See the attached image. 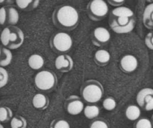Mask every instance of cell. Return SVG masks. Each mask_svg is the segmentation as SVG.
I'll use <instances>...</instances> for the list:
<instances>
[{"mask_svg": "<svg viewBox=\"0 0 153 128\" xmlns=\"http://www.w3.org/2000/svg\"><path fill=\"white\" fill-rule=\"evenodd\" d=\"M84 115L88 119L94 120L99 116L100 113V109L96 105H88L83 109Z\"/></svg>", "mask_w": 153, "mask_h": 128, "instance_id": "obj_20", "label": "cell"}, {"mask_svg": "<svg viewBox=\"0 0 153 128\" xmlns=\"http://www.w3.org/2000/svg\"><path fill=\"white\" fill-rule=\"evenodd\" d=\"M0 128H4V127H3V126H2V124H1V123H0Z\"/></svg>", "mask_w": 153, "mask_h": 128, "instance_id": "obj_34", "label": "cell"}, {"mask_svg": "<svg viewBox=\"0 0 153 128\" xmlns=\"http://www.w3.org/2000/svg\"><path fill=\"white\" fill-rule=\"evenodd\" d=\"M55 68L62 73H67L73 67V60L70 55L67 54L59 55L55 61Z\"/></svg>", "mask_w": 153, "mask_h": 128, "instance_id": "obj_10", "label": "cell"}, {"mask_svg": "<svg viewBox=\"0 0 153 128\" xmlns=\"http://www.w3.org/2000/svg\"><path fill=\"white\" fill-rule=\"evenodd\" d=\"M24 40L25 35L23 31L16 25L5 27L0 33V42L4 47L10 50L20 47Z\"/></svg>", "mask_w": 153, "mask_h": 128, "instance_id": "obj_2", "label": "cell"}, {"mask_svg": "<svg viewBox=\"0 0 153 128\" xmlns=\"http://www.w3.org/2000/svg\"><path fill=\"white\" fill-rule=\"evenodd\" d=\"M138 66L137 58L132 55H126L121 58L120 62V67L121 70L126 73H133Z\"/></svg>", "mask_w": 153, "mask_h": 128, "instance_id": "obj_11", "label": "cell"}, {"mask_svg": "<svg viewBox=\"0 0 153 128\" xmlns=\"http://www.w3.org/2000/svg\"><path fill=\"white\" fill-rule=\"evenodd\" d=\"M102 106L105 110L112 111L116 108L117 102L114 97H108L103 100Z\"/></svg>", "mask_w": 153, "mask_h": 128, "instance_id": "obj_25", "label": "cell"}, {"mask_svg": "<svg viewBox=\"0 0 153 128\" xmlns=\"http://www.w3.org/2000/svg\"><path fill=\"white\" fill-rule=\"evenodd\" d=\"M28 64L32 70H40L44 65V58L39 54H32L28 58Z\"/></svg>", "mask_w": 153, "mask_h": 128, "instance_id": "obj_17", "label": "cell"}, {"mask_svg": "<svg viewBox=\"0 0 153 128\" xmlns=\"http://www.w3.org/2000/svg\"><path fill=\"white\" fill-rule=\"evenodd\" d=\"M26 120L21 115H15L10 120V127L11 128H26Z\"/></svg>", "mask_w": 153, "mask_h": 128, "instance_id": "obj_23", "label": "cell"}, {"mask_svg": "<svg viewBox=\"0 0 153 128\" xmlns=\"http://www.w3.org/2000/svg\"><path fill=\"white\" fill-rule=\"evenodd\" d=\"M141 108L145 111L150 112L153 109V94H149L144 98Z\"/></svg>", "mask_w": 153, "mask_h": 128, "instance_id": "obj_29", "label": "cell"}, {"mask_svg": "<svg viewBox=\"0 0 153 128\" xmlns=\"http://www.w3.org/2000/svg\"><path fill=\"white\" fill-rule=\"evenodd\" d=\"M79 19L77 9L70 4L57 6L52 15L55 26L64 31H72L76 28L79 25Z\"/></svg>", "mask_w": 153, "mask_h": 128, "instance_id": "obj_1", "label": "cell"}, {"mask_svg": "<svg viewBox=\"0 0 153 128\" xmlns=\"http://www.w3.org/2000/svg\"><path fill=\"white\" fill-rule=\"evenodd\" d=\"M32 105L37 110H45L49 105V99L45 94L38 93L32 98Z\"/></svg>", "mask_w": 153, "mask_h": 128, "instance_id": "obj_13", "label": "cell"}, {"mask_svg": "<svg viewBox=\"0 0 153 128\" xmlns=\"http://www.w3.org/2000/svg\"><path fill=\"white\" fill-rule=\"evenodd\" d=\"M143 22L144 26L149 30L153 28V3L146 6L143 13Z\"/></svg>", "mask_w": 153, "mask_h": 128, "instance_id": "obj_15", "label": "cell"}, {"mask_svg": "<svg viewBox=\"0 0 153 128\" xmlns=\"http://www.w3.org/2000/svg\"><path fill=\"white\" fill-rule=\"evenodd\" d=\"M0 25H7L6 24V7L5 5L0 7Z\"/></svg>", "mask_w": 153, "mask_h": 128, "instance_id": "obj_32", "label": "cell"}, {"mask_svg": "<svg viewBox=\"0 0 153 128\" xmlns=\"http://www.w3.org/2000/svg\"><path fill=\"white\" fill-rule=\"evenodd\" d=\"M82 98L88 103H98L102 98L104 88L100 82L96 79H88L82 85L80 88Z\"/></svg>", "mask_w": 153, "mask_h": 128, "instance_id": "obj_3", "label": "cell"}, {"mask_svg": "<svg viewBox=\"0 0 153 128\" xmlns=\"http://www.w3.org/2000/svg\"><path fill=\"white\" fill-rule=\"evenodd\" d=\"M13 118V112L7 106L0 107V123H7Z\"/></svg>", "mask_w": 153, "mask_h": 128, "instance_id": "obj_22", "label": "cell"}, {"mask_svg": "<svg viewBox=\"0 0 153 128\" xmlns=\"http://www.w3.org/2000/svg\"><path fill=\"white\" fill-rule=\"evenodd\" d=\"M90 128H109L107 121L102 118H97L92 121Z\"/></svg>", "mask_w": 153, "mask_h": 128, "instance_id": "obj_26", "label": "cell"}, {"mask_svg": "<svg viewBox=\"0 0 153 128\" xmlns=\"http://www.w3.org/2000/svg\"><path fill=\"white\" fill-rule=\"evenodd\" d=\"M6 7V24L7 25H15L19 22V14L14 5H5Z\"/></svg>", "mask_w": 153, "mask_h": 128, "instance_id": "obj_12", "label": "cell"}, {"mask_svg": "<svg viewBox=\"0 0 153 128\" xmlns=\"http://www.w3.org/2000/svg\"><path fill=\"white\" fill-rule=\"evenodd\" d=\"M34 83L37 90L43 92H51L58 83V78L53 71L43 70L34 76Z\"/></svg>", "mask_w": 153, "mask_h": 128, "instance_id": "obj_4", "label": "cell"}, {"mask_svg": "<svg viewBox=\"0 0 153 128\" xmlns=\"http://www.w3.org/2000/svg\"><path fill=\"white\" fill-rule=\"evenodd\" d=\"M145 44L149 49H153V34L152 32H149L145 37Z\"/></svg>", "mask_w": 153, "mask_h": 128, "instance_id": "obj_31", "label": "cell"}, {"mask_svg": "<svg viewBox=\"0 0 153 128\" xmlns=\"http://www.w3.org/2000/svg\"><path fill=\"white\" fill-rule=\"evenodd\" d=\"M149 94H153V90L151 88H143L137 93V97H136V101H137L139 107L141 108L143 100Z\"/></svg>", "mask_w": 153, "mask_h": 128, "instance_id": "obj_24", "label": "cell"}, {"mask_svg": "<svg viewBox=\"0 0 153 128\" xmlns=\"http://www.w3.org/2000/svg\"><path fill=\"white\" fill-rule=\"evenodd\" d=\"M15 3L18 8L23 11L29 12L38 7L40 1L39 0H16Z\"/></svg>", "mask_w": 153, "mask_h": 128, "instance_id": "obj_16", "label": "cell"}, {"mask_svg": "<svg viewBox=\"0 0 153 128\" xmlns=\"http://www.w3.org/2000/svg\"><path fill=\"white\" fill-rule=\"evenodd\" d=\"M108 3L110 4L111 5L118 7H120V6H123L125 4V0H108Z\"/></svg>", "mask_w": 153, "mask_h": 128, "instance_id": "obj_33", "label": "cell"}, {"mask_svg": "<svg viewBox=\"0 0 153 128\" xmlns=\"http://www.w3.org/2000/svg\"><path fill=\"white\" fill-rule=\"evenodd\" d=\"M49 128H70V125L66 120L56 118L51 122Z\"/></svg>", "mask_w": 153, "mask_h": 128, "instance_id": "obj_27", "label": "cell"}, {"mask_svg": "<svg viewBox=\"0 0 153 128\" xmlns=\"http://www.w3.org/2000/svg\"><path fill=\"white\" fill-rule=\"evenodd\" d=\"M134 128H152V122L149 118H141L136 120L134 124Z\"/></svg>", "mask_w": 153, "mask_h": 128, "instance_id": "obj_28", "label": "cell"}, {"mask_svg": "<svg viewBox=\"0 0 153 128\" xmlns=\"http://www.w3.org/2000/svg\"><path fill=\"white\" fill-rule=\"evenodd\" d=\"M108 11V5L103 0H92L87 5V13L91 20H102L107 16Z\"/></svg>", "mask_w": 153, "mask_h": 128, "instance_id": "obj_7", "label": "cell"}, {"mask_svg": "<svg viewBox=\"0 0 153 128\" xmlns=\"http://www.w3.org/2000/svg\"><path fill=\"white\" fill-rule=\"evenodd\" d=\"M9 75L4 67H0V88L5 86L8 82Z\"/></svg>", "mask_w": 153, "mask_h": 128, "instance_id": "obj_30", "label": "cell"}, {"mask_svg": "<svg viewBox=\"0 0 153 128\" xmlns=\"http://www.w3.org/2000/svg\"><path fill=\"white\" fill-rule=\"evenodd\" d=\"M66 111L71 115H78L83 111L85 105L80 97L72 94L66 98L64 102Z\"/></svg>", "mask_w": 153, "mask_h": 128, "instance_id": "obj_8", "label": "cell"}, {"mask_svg": "<svg viewBox=\"0 0 153 128\" xmlns=\"http://www.w3.org/2000/svg\"><path fill=\"white\" fill-rule=\"evenodd\" d=\"M0 94H1V92H0Z\"/></svg>", "mask_w": 153, "mask_h": 128, "instance_id": "obj_35", "label": "cell"}, {"mask_svg": "<svg viewBox=\"0 0 153 128\" xmlns=\"http://www.w3.org/2000/svg\"><path fill=\"white\" fill-rule=\"evenodd\" d=\"M49 45L54 52L62 55L71 49L73 46V39L69 34L61 31L55 33L50 37Z\"/></svg>", "mask_w": 153, "mask_h": 128, "instance_id": "obj_5", "label": "cell"}, {"mask_svg": "<svg viewBox=\"0 0 153 128\" xmlns=\"http://www.w3.org/2000/svg\"><path fill=\"white\" fill-rule=\"evenodd\" d=\"M128 16V17H134V13L132 10L129 7H125V6H120V7H115L114 9L110 12L109 16Z\"/></svg>", "mask_w": 153, "mask_h": 128, "instance_id": "obj_19", "label": "cell"}, {"mask_svg": "<svg viewBox=\"0 0 153 128\" xmlns=\"http://www.w3.org/2000/svg\"><path fill=\"white\" fill-rule=\"evenodd\" d=\"M94 61L97 65L100 67H104L107 65L111 59V55L108 51L105 49H99L95 52L94 56Z\"/></svg>", "mask_w": 153, "mask_h": 128, "instance_id": "obj_14", "label": "cell"}, {"mask_svg": "<svg viewBox=\"0 0 153 128\" xmlns=\"http://www.w3.org/2000/svg\"><path fill=\"white\" fill-rule=\"evenodd\" d=\"M140 108L135 105H130L126 109V116L130 121H136L140 118Z\"/></svg>", "mask_w": 153, "mask_h": 128, "instance_id": "obj_21", "label": "cell"}, {"mask_svg": "<svg viewBox=\"0 0 153 128\" xmlns=\"http://www.w3.org/2000/svg\"><path fill=\"white\" fill-rule=\"evenodd\" d=\"M13 59V55L10 49L0 46V67H4L8 66Z\"/></svg>", "mask_w": 153, "mask_h": 128, "instance_id": "obj_18", "label": "cell"}, {"mask_svg": "<svg viewBox=\"0 0 153 128\" xmlns=\"http://www.w3.org/2000/svg\"><path fill=\"white\" fill-rule=\"evenodd\" d=\"M136 25L135 18L128 16H109V25L117 34H126L133 31Z\"/></svg>", "mask_w": 153, "mask_h": 128, "instance_id": "obj_6", "label": "cell"}, {"mask_svg": "<svg viewBox=\"0 0 153 128\" xmlns=\"http://www.w3.org/2000/svg\"><path fill=\"white\" fill-rule=\"evenodd\" d=\"M111 39V34L107 28L97 27L92 32V43L96 46H102L108 43Z\"/></svg>", "mask_w": 153, "mask_h": 128, "instance_id": "obj_9", "label": "cell"}]
</instances>
